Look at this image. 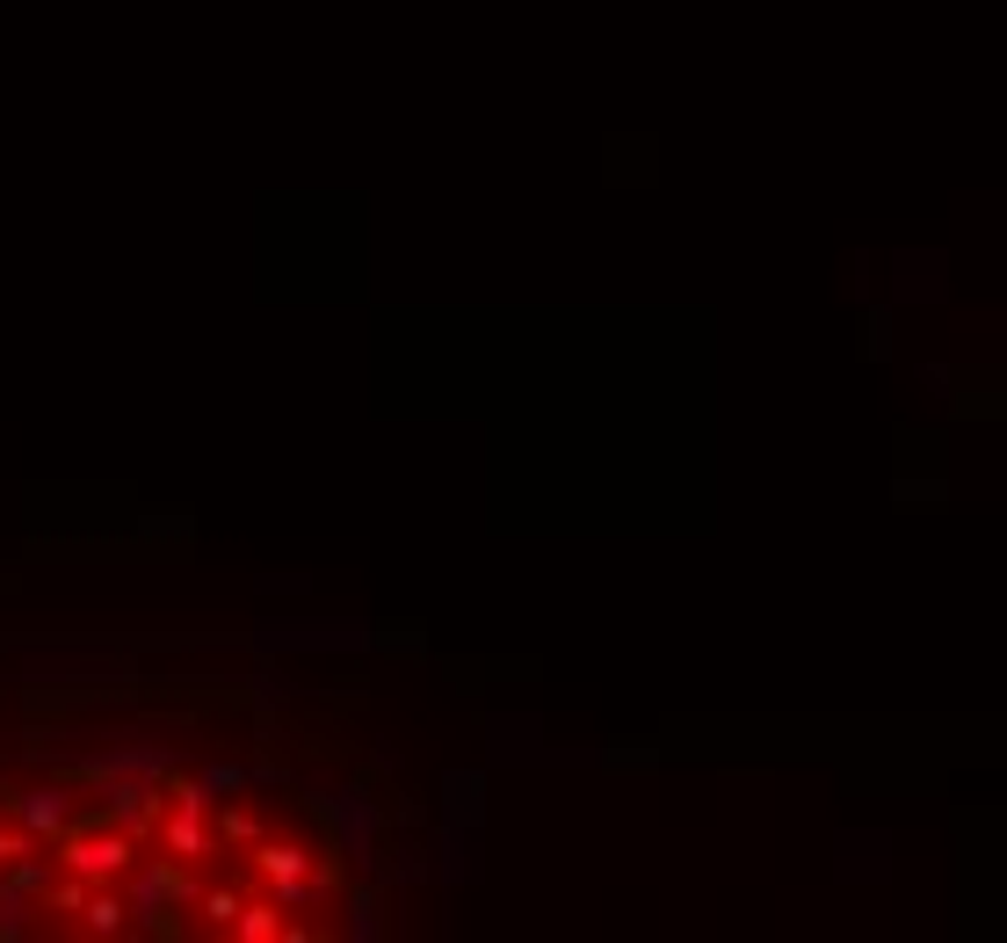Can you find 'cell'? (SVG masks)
Here are the masks:
<instances>
[{
    "instance_id": "cell-6",
    "label": "cell",
    "mask_w": 1007,
    "mask_h": 943,
    "mask_svg": "<svg viewBox=\"0 0 1007 943\" xmlns=\"http://www.w3.org/2000/svg\"><path fill=\"white\" fill-rule=\"evenodd\" d=\"M73 914H80V929H88V936H117V929H123V914H131V907H123V900L102 885V893H88Z\"/></svg>"
},
{
    "instance_id": "cell-2",
    "label": "cell",
    "mask_w": 1007,
    "mask_h": 943,
    "mask_svg": "<svg viewBox=\"0 0 1007 943\" xmlns=\"http://www.w3.org/2000/svg\"><path fill=\"white\" fill-rule=\"evenodd\" d=\"M254 871L269 879V893L283 900V907H312V893H320L312 850H298V842H254Z\"/></svg>"
},
{
    "instance_id": "cell-5",
    "label": "cell",
    "mask_w": 1007,
    "mask_h": 943,
    "mask_svg": "<svg viewBox=\"0 0 1007 943\" xmlns=\"http://www.w3.org/2000/svg\"><path fill=\"white\" fill-rule=\"evenodd\" d=\"M232 936L275 943V936H283V907H275V900H240V914H232Z\"/></svg>"
},
{
    "instance_id": "cell-8",
    "label": "cell",
    "mask_w": 1007,
    "mask_h": 943,
    "mask_svg": "<svg viewBox=\"0 0 1007 943\" xmlns=\"http://www.w3.org/2000/svg\"><path fill=\"white\" fill-rule=\"evenodd\" d=\"M197 907H203V922H211V929H232V914H240V893H232V885H211V893H197Z\"/></svg>"
},
{
    "instance_id": "cell-1",
    "label": "cell",
    "mask_w": 1007,
    "mask_h": 943,
    "mask_svg": "<svg viewBox=\"0 0 1007 943\" xmlns=\"http://www.w3.org/2000/svg\"><path fill=\"white\" fill-rule=\"evenodd\" d=\"M66 871L73 879H88V885H117V879H131V864H138V842L123 835V827H80V835H66Z\"/></svg>"
},
{
    "instance_id": "cell-10",
    "label": "cell",
    "mask_w": 1007,
    "mask_h": 943,
    "mask_svg": "<svg viewBox=\"0 0 1007 943\" xmlns=\"http://www.w3.org/2000/svg\"><path fill=\"white\" fill-rule=\"evenodd\" d=\"M22 850H37V835H22V827H0V871L16 864Z\"/></svg>"
},
{
    "instance_id": "cell-3",
    "label": "cell",
    "mask_w": 1007,
    "mask_h": 943,
    "mask_svg": "<svg viewBox=\"0 0 1007 943\" xmlns=\"http://www.w3.org/2000/svg\"><path fill=\"white\" fill-rule=\"evenodd\" d=\"M16 805V827L22 835H66L73 827V791H59V784H37V791H22V799H8Z\"/></svg>"
},
{
    "instance_id": "cell-4",
    "label": "cell",
    "mask_w": 1007,
    "mask_h": 943,
    "mask_svg": "<svg viewBox=\"0 0 1007 943\" xmlns=\"http://www.w3.org/2000/svg\"><path fill=\"white\" fill-rule=\"evenodd\" d=\"M160 842H168L174 856H203L211 850V827H203L197 805H174V813H160Z\"/></svg>"
},
{
    "instance_id": "cell-7",
    "label": "cell",
    "mask_w": 1007,
    "mask_h": 943,
    "mask_svg": "<svg viewBox=\"0 0 1007 943\" xmlns=\"http://www.w3.org/2000/svg\"><path fill=\"white\" fill-rule=\"evenodd\" d=\"M109 799H117V827H123V835H145V827H153V820H160V805H153V791H138V784H123V791H109Z\"/></svg>"
},
{
    "instance_id": "cell-9",
    "label": "cell",
    "mask_w": 1007,
    "mask_h": 943,
    "mask_svg": "<svg viewBox=\"0 0 1007 943\" xmlns=\"http://www.w3.org/2000/svg\"><path fill=\"white\" fill-rule=\"evenodd\" d=\"M211 835H218V850H225V842H246V850H254V842H261V820H254V813H218Z\"/></svg>"
}]
</instances>
